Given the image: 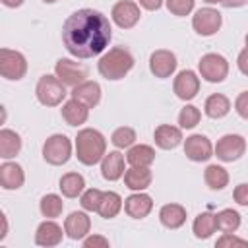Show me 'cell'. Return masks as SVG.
I'll return each mask as SVG.
<instances>
[{"instance_id": "obj_1", "label": "cell", "mask_w": 248, "mask_h": 248, "mask_svg": "<svg viewBox=\"0 0 248 248\" xmlns=\"http://www.w3.org/2000/svg\"><path fill=\"white\" fill-rule=\"evenodd\" d=\"M112 39V27L105 14L93 8H81L66 17L62 41L66 50L76 58H93L101 54Z\"/></svg>"}, {"instance_id": "obj_2", "label": "cell", "mask_w": 248, "mask_h": 248, "mask_svg": "<svg viewBox=\"0 0 248 248\" xmlns=\"http://www.w3.org/2000/svg\"><path fill=\"white\" fill-rule=\"evenodd\" d=\"M107 153V140L95 128H83L76 136V157L81 165H97Z\"/></svg>"}, {"instance_id": "obj_3", "label": "cell", "mask_w": 248, "mask_h": 248, "mask_svg": "<svg viewBox=\"0 0 248 248\" xmlns=\"http://www.w3.org/2000/svg\"><path fill=\"white\" fill-rule=\"evenodd\" d=\"M132 68H134V56L124 46L108 48V52H105L97 62L99 74L103 78H107V79H112V81L114 79H122Z\"/></svg>"}, {"instance_id": "obj_4", "label": "cell", "mask_w": 248, "mask_h": 248, "mask_svg": "<svg viewBox=\"0 0 248 248\" xmlns=\"http://www.w3.org/2000/svg\"><path fill=\"white\" fill-rule=\"evenodd\" d=\"M35 95H37V99H39L41 105H45V107H56V105H60L64 101V97L68 93H66V85L56 76L45 74L37 81Z\"/></svg>"}, {"instance_id": "obj_5", "label": "cell", "mask_w": 248, "mask_h": 248, "mask_svg": "<svg viewBox=\"0 0 248 248\" xmlns=\"http://www.w3.org/2000/svg\"><path fill=\"white\" fill-rule=\"evenodd\" d=\"M72 157V141L64 134H54L43 143V159L48 165H66Z\"/></svg>"}, {"instance_id": "obj_6", "label": "cell", "mask_w": 248, "mask_h": 248, "mask_svg": "<svg viewBox=\"0 0 248 248\" xmlns=\"http://www.w3.org/2000/svg\"><path fill=\"white\" fill-rule=\"evenodd\" d=\"M198 70L200 76L209 81V83H221L227 76H229V62L223 54L217 52H207L200 58L198 62Z\"/></svg>"}, {"instance_id": "obj_7", "label": "cell", "mask_w": 248, "mask_h": 248, "mask_svg": "<svg viewBox=\"0 0 248 248\" xmlns=\"http://www.w3.org/2000/svg\"><path fill=\"white\" fill-rule=\"evenodd\" d=\"M27 72V60L19 50L0 48V74L6 79L17 81Z\"/></svg>"}, {"instance_id": "obj_8", "label": "cell", "mask_w": 248, "mask_h": 248, "mask_svg": "<svg viewBox=\"0 0 248 248\" xmlns=\"http://www.w3.org/2000/svg\"><path fill=\"white\" fill-rule=\"evenodd\" d=\"M244 151H246V140L240 134H225L215 145V155L223 163H232L240 159Z\"/></svg>"}, {"instance_id": "obj_9", "label": "cell", "mask_w": 248, "mask_h": 248, "mask_svg": "<svg viewBox=\"0 0 248 248\" xmlns=\"http://www.w3.org/2000/svg\"><path fill=\"white\" fill-rule=\"evenodd\" d=\"M223 17L221 12L215 8H200L192 17V27L202 37H211L221 29Z\"/></svg>"}, {"instance_id": "obj_10", "label": "cell", "mask_w": 248, "mask_h": 248, "mask_svg": "<svg viewBox=\"0 0 248 248\" xmlns=\"http://www.w3.org/2000/svg\"><path fill=\"white\" fill-rule=\"evenodd\" d=\"M89 70L79 64V62H74L70 58H60L56 60V66H54V76L64 83V85H70V87H76L79 85L81 81H85Z\"/></svg>"}, {"instance_id": "obj_11", "label": "cell", "mask_w": 248, "mask_h": 248, "mask_svg": "<svg viewBox=\"0 0 248 248\" xmlns=\"http://www.w3.org/2000/svg\"><path fill=\"white\" fill-rule=\"evenodd\" d=\"M184 155L190 161H196V163L209 161L213 157V145H211V141H209L207 136H203V134H192L184 141Z\"/></svg>"}, {"instance_id": "obj_12", "label": "cell", "mask_w": 248, "mask_h": 248, "mask_svg": "<svg viewBox=\"0 0 248 248\" xmlns=\"http://www.w3.org/2000/svg\"><path fill=\"white\" fill-rule=\"evenodd\" d=\"M110 17L112 21L120 27V29H130L134 27L140 17H141V12H140V6L132 0H120L112 6V12H110Z\"/></svg>"}, {"instance_id": "obj_13", "label": "cell", "mask_w": 248, "mask_h": 248, "mask_svg": "<svg viewBox=\"0 0 248 248\" xmlns=\"http://www.w3.org/2000/svg\"><path fill=\"white\" fill-rule=\"evenodd\" d=\"M176 64L178 62H176L174 52H170L167 48H159V50L151 52V56H149V70L155 78H161V79L170 78L176 70Z\"/></svg>"}, {"instance_id": "obj_14", "label": "cell", "mask_w": 248, "mask_h": 248, "mask_svg": "<svg viewBox=\"0 0 248 248\" xmlns=\"http://www.w3.org/2000/svg\"><path fill=\"white\" fill-rule=\"evenodd\" d=\"M172 89L176 93L178 99L182 101H192L198 91H200V78L194 70H182L176 74L174 78V83H172Z\"/></svg>"}, {"instance_id": "obj_15", "label": "cell", "mask_w": 248, "mask_h": 248, "mask_svg": "<svg viewBox=\"0 0 248 248\" xmlns=\"http://www.w3.org/2000/svg\"><path fill=\"white\" fill-rule=\"evenodd\" d=\"M91 229V219L85 211H72L64 221V232L72 240H83Z\"/></svg>"}, {"instance_id": "obj_16", "label": "cell", "mask_w": 248, "mask_h": 248, "mask_svg": "<svg viewBox=\"0 0 248 248\" xmlns=\"http://www.w3.org/2000/svg\"><path fill=\"white\" fill-rule=\"evenodd\" d=\"M151 209H153V200L143 192H136L124 200V211L132 219H143L151 213Z\"/></svg>"}, {"instance_id": "obj_17", "label": "cell", "mask_w": 248, "mask_h": 248, "mask_svg": "<svg viewBox=\"0 0 248 248\" xmlns=\"http://www.w3.org/2000/svg\"><path fill=\"white\" fill-rule=\"evenodd\" d=\"M126 172L124 169V155L120 151H108L105 153V157L101 159V174L105 180H118L122 178V174Z\"/></svg>"}, {"instance_id": "obj_18", "label": "cell", "mask_w": 248, "mask_h": 248, "mask_svg": "<svg viewBox=\"0 0 248 248\" xmlns=\"http://www.w3.org/2000/svg\"><path fill=\"white\" fill-rule=\"evenodd\" d=\"M62 227L54 221H43L39 227H37V232H35V242L39 246H45V248H50V246H58L62 242Z\"/></svg>"}, {"instance_id": "obj_19", "label": "cell", "mask_w": 248, "mask_h": 248, "mask_svg": "<svg viewBox=\"0 0 248 248\" xmlns=\"http://www.w3.org/2000/svg\"><path fill=\"white\" fill-rule=\"evenodd\" d=\"M72 99H76V101L83 103L85 107L93 108V107H97L99 101H101V85H99L97 81L85 79V81H81L79 85H76V87L72 89Z\"/></svg>"}, {"instance_id": "obj_20", "label": "cell", "mask_w": 248, "mask_h": 248, "mask_svg": "<svg viewBox=\"0 0 248 248\" xmlns=\"http://www.w3.org/2000/svg\"><path fill=\"white\" fill-rule=\"evenodd\" d=\"M23 182H25V172L21 165L10 161L0 165V184L4 190H17L23 186Z\"/></svg>"}, {"instance_id": "obj_21", "label": "cell", "mask_w": 248, "mask_h": 248, "mask_svg": "<svg viewBox=\"0 0 248 248\" xmlns=\"http://www.w3.org/2000/svg\"><path fill=\"white\" fill-rule=\"evenodd\" d=\"M153 140H155L157 147H161V149H174V147H178L180 141H182V132H180V128H176V126L161 124V126L155 128Z\"/></svg>"}, {"instance_id": "obj_22", "label": "cell", "mask_w": 248, "mask_h": 248, "mask_svg": "<svg viewBox=\"0 0 248 248\" xmlns=\"http://www.w3.org/2000/svg\"><path fill=\"white\" fill-rule=\"evenodd\" d=\"M151 180H153V174H151L149 167H132L124 172V184H126V188H130L134 192H141V190L149 188Z\"/></svg>"}, {"instance_id": "obj_23", "label": "cell", "mask_w": 248, "mask_h": 248, "mask_svg": "<svg viewBox=\"0 0 248 248\" xmlns=\"http://www.w3.org/2000/svg\"><path fill=\"white\" fill-rule=\"evenodd\" d=\"M159 221L167 229H180L186 223V207L180 203H165L159 211Z\"/></svg>"}, {"instance_id": "obj_24", "label": "cell", "mask_w": 248, "mask_h": 248, "mask_svg": "<svg viewBox=\"0 0 248 248\" xmlns=\"http://www.w3.org/2000/svg\"><path fill=\"white\" fill-rule=\"evenodd\" d=\"M62 118L66 120L68 126H81L87 116H89V107H85L83 103L76 101V99H70L62 105Z\"/></svg>"}, {"instance_id": "obj_25", "label": "cell", "mask_w": 248, "mask_h": 248, "mask_svg": "<svg viewBox=\"0 0 248 248\" xmlns=\"http://www.w3.org/2000/svg\"><path fill=\"white\" fill-rule=\"evenodd\" d=\"M126 161L132 167H149L155 161V149L151 145H145V143L132 145V147H128Z\"/></svg>"}, {"instance_id": "obj_26", "label": "cell", "mask_w": 248, "mask_h": 248, "mask_svg": "<svg viewBox=\"0 0 248 248\" xmlns=\"http://www.w3.org/2000/svg\"><path fill=\"white\" fill-rule=\"evenodd\" d=\"M21 149V138L14 130H0V157L2 159H12L19 153Z\"/></svg>"}, {"instance_id": "obj_27", "label": "cell", "mask_w": 248, "mask_h": 248, "mask_svg": "<svg viewBox=\"0 0 248 248\" xmlns=\"http://www.w3.org/2000/svg\"><path fill=\"white\" fill-rule=\"evenodd\" d=\"M60 192L66 198H78L85 190V178L79 172H66L60 178Z\"/></svg>"}, {"instance_id": "obj_28", "label": "cell", "mask_w": 248, "mask_h": 248, "mask_svg": "<svg viewBox=\"0 0 248 248\" xmlns=\"http://www.w3.org/2000/svg\"><path fill=\"white\" fill-rule=\"evenodd\" d=\"M192 231H194V236L200 238V240L209 238V236L217 231V217H215L213 213H209V211L200 213V215L194 219Z\"/></svg>"}, {"instance_id": "obj_29", "label": "cell", "mask_w": 248, "mask_h": 248, "mask_svg": "<svg viewBox=\"0 0 248 248\" xmlns=\"http://www.w3.org/2000/svg\"><path fill=\"white\" fill-rule=\"evenodd\" d=\"M203 110L209 118H223L229 114L231 110V101L221 95V93H213L205 99V105H203Z\"/></svg>"}, {"instance_id": "obj_30", "label": "cell", "mask_w": 248, "mask_h": 248, "mask_svg": "<svg viewBox=\"0 0 248 248\" xmlns=\"http://www.w3.org/2000/svg\"><path fill=\"white\" fill-rule=\"evenodd\" d=\"M122 209V198L120 194L108 190V192H103V198H101V203H99V209L97 213L103 217V219H112L120 213Z\"/></svg>"}, {"instance_id": "obj_31", "label": "cell", "mask_w": 248, "mask_h": 248, "mask_svg": "<svg viewBox=\"0 0 248 248\" xmlns=\"http://www.w3.org/2000/svg\"><path fill=\"white\" fill-rule=\"evenodd\" d=\"M203 180L211 190H223L229 184V172L221 165H207L203 172Z\"/></svg>"}, {"instance_id": "obj_32", "label": "cell", "mask_w": 248, "mask_h": 248, "mask_svg": "<svg viewBox=\"0 0 248 248\" xmlns=\"http://www.w3.org/2000/svg\"><path fill=\"white\" fill-rule=\"evenodd\" d=\"M39 209H41L43 217H46V219H54V217H58V215L62 213V209H64V202H62V198H60L58 194H46V196L41 198V202H39Z\"/></svg>"}, {"instance_id": "obj_33", "label": "cell", "mask_w": 248, "mask_h": 248, "mask_svg": "<svg viewBox=\"0 0 248 248\" xmlns=\"http://www.w3.org/2000/svg\"><path fill=\"white\" fill-rule=\"evenodd\" d=\"M215 217H217V229L221 232H234L240 227V213L231 207L221 209Z\"/></svg>"}, {"instance_id": "obj_34", "label": "cell", "mask_w": 248, "mask_h": 248, "mask_svg": "<svg viewBox=\"0 0 248 248\" xmlns=\"http://www.w3.org/2000/svg\"><path fill=\"white\" fill-rule=\"evenodd\" d=\"M136 140H138V138H136V130L130 128V126H120V128H116V130L112 132V136H110V141H112L114 147H118V149L132 147Z\"/></svg>"}, {"instance_id": "obj_35", "label": "cell", "mask_w": 248, "mask_h": 248, "mask_svg": "<svg viewBox=\"0 0 248 248\" xmlns=\"http://www.w3.org/2000/svg\"><path fill=\"white\" fill-rule=\"evenodd\" d=\"M200 118H202L200 108L194 107V105H186V107L180 110V114H178V124H180V128H184V130H192V128H196V126L200 124Z\"/></svg>"}, {"instance_id": "obj_36", "label": "cell", "mask_w": 248, "mask_h": 248, "mask_svg": "<svg viewBox=\"0 0 248 248\" xmlns=\"http://www.w3.org/2000/svg\"><path fill=\"white\" fill-rule=\"evenodd\" d=\"M101 198H103V192L97 190V188H89L81 194L79 198V203L85 211H97L99 209V203H101Z\"/></svg>"}, {"instance_id": "obj_37", "label": "cell", "mask_w": 248, "mask_h": 248, "mask_svg": "<svg viewBox=\"0 0 248 248\" xmlns=\"http://www.w3.org/2000/svg\"><path fill=\"white\" fill-rule=\"evenodd\" d=\"M194 2L196 0H165L167 4V10L172 14V16H188L192 10H194Z\"/></svg>"}, {"instance_id": "obj_38", "label": "cell", "mask_w": 248, "mask_h": 248, "mask_svg": "<svg viewBox=\"0 0 248 248\" xmlns=\"http://www.w3.org/2000/svg\"><path fill=\"white\" fill-rule=\"evenodd\" d=\"M217 246H248V240L238 238L232 232H223V236L217 240Z\"/></svg>"}, {"instance_id": "obj_39", "label": "cell", "mask_w": 248, "mask_h": 248, "mask_svg": "<svg viewBox=\"0 0 248 248\" xmlns=\"http://www.w3.org/2000/svg\"><path fill=\"white\" fill-rule=\"evenodd\" d=\"M234 110L238 112V116H242L244 120H248V91L238 93V97L234 101Z\"/></svg>"}, {"instance_id": "obj_40", "label": "cell", "mask_w": 248, "mask_h": 248, "mask_svg": "<svg viewBox=\"0 0 248 248\" xmlns=\"http://www.w3.org/2000/svg\"><path fill=\"white\" fill-rule=\"evenodd\" d=\"M232 198L238 205H248V182H242L234 188L232 192Z\"/></svg>"}, {"instance_id": "obj_41", "label": "cell", "mask_w": 248, "mask_h": 248, "mask_svg": "<svg viewBox=\"0 0 248 248\" xmlns=\"http://www.w3.org/2000/svg\"><path fill=\"white\" fill-rule=\"evenodd\" d=\"M83 246H85V248H95V246L107 248V246H108V240H107L105 236L93 234V236H85V238H83Z\"/></svg>"}, {"instance_id": "obj_42", "label": "cell", "mask_w": 248, "mask_h": 248, "mask_svg": "<svg viewBox=\"0 0 248 248\" xmlns=\"http://www.w3.org/2000/svg\"><path fill=\"white\" fill-rule=\"evenodd\" d=\"M236 66H238V70H240L244 76H248V46L240 50V54H238V58H236Z\"/></svg>"}, {"instance_id": "obj_43", "label": "cell", "mask_w": 248, "mask_h": 248, "mask_svg": "<svg viewBox=\"0 0 248 248\" xmlns=\"http://www.w3.org/2000/svg\"><path fill=\"white\" fill-rule=\"evenodd\" d=\"M138 2H140L141 8H145L149 12H155V10H159L163 6V0H138Z\"/></svg>"}, {"instance_id": "obj_44", "label": "cell", "mask_w": 248, "mask_h": 248, "mask_svg": "<svg viewBox=\"0 0 248 248\" xmlns=\"http://www.w3.org/2000/svg\"><path fill=\"white\" fill-rule=\"evenodd\" d=\"M248 0H221V4L225 6V8H240V6H244Z\"/></svg>"}, {"instance_id": "obj_45", "label": "cell", "mask_w": 248, "mask_h": 248, "mask_svg": "<svg viewBox=\"0 0 248 248\" xmlns=\"http://www.w3.org/2000/svg\"><path fill=\"white\" fill-rule=\"evenodd\" d=\"M2 4L6 8H19L23 4V0H2Z\"/></svg>"}, {"instance_id": "obj_46", "label": "cell", "mask_w": 248, "mask_h": 248, "mask_svg": "<svg viewBox=\"0 0 248 248\" xmlns=\"http://www.w3.org/2000/svg\"><path fill=\"white\" fill-rule=\"evenodd\" d=\"M203 2H207V4H217V2H221V0H203Z\"/></svg>"}, {"instance_id": "obj_47", "label": "cell", "mask_w": 248, "mask_h": 248, "mask_svg": "<svg viewBox=\"0 0 248 248\" xmlns=\"http://www.w3.org/2000/svg\"><path fill=\"white\" fill-rule=\"evenodd\" d=\"M43 2H45V4H54L56 0H43Z\"/></svg>"}, {"instance_id": "obj_48", "label": "cell", "mask_w": 248, "mask_h": 248, "mask_svg": "<svg viewBox=\"0 0 248 248\" xmlns=\"http://www.w3.org/2000/svg\"><path fill=\"white\" fill-rule=\"evenodd\" d=\"M246 46H248V33H246Z\"/></svg>"}]
</instances>
